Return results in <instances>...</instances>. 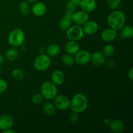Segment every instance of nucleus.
<instances>
[{
	"mask_svg": "<svg viewBox=\"0 0 133 133\" xmlns=\"http://www.w3.org/2000/svg\"><path fill=\"white\" fill-rule=\"evenodd\" d=\"M107 22L110 28L116 31H119L125 24V14L122 10H114L109 14Z\"/></svg>",
	"mask_w": 133,
	"mask_h": 133,
	"instance_id": "nucleus-1",
	"label": "nucleus"
},
{
	"mask_svg": "<svg viewBox=\"0 0 133 133\" xmlns=\"http://www.w3.org/2000/svg\"><path fill=\"white\" fill-rule=\"evenodd\" d=\"M88 106V99L87 96L81 93L74 95L70 101V106L73 112L78 113H82L85 111Z\"/></svg>",
	"mask_w": 133,
	"mask_h": 133,
	"instance_id": "nucleus-2",
	"label": "nucleus"
},
{
	"mask_svg": "<svg viewBox=\"0 0 133 133\" xmlns=\"http://www.w3.org/2000/svg\"><path fill=\"white\" fill-rule=\"evenodd\" d=\"M25 41L24 32L21 29H14L9 33L8 42L12 47L18 48L23 45Z\"/></svg>",
	"mask_w": 133,
	"mask_h": 133,
	"instance_id": "nucleus-3",
	"label": "nucleus"
},
{
	"mask_svg": "<svg viewBox=\"0 0 133 133\" xmlns=\"http://www.w3.org/2000/svg\"><path fill=\"white\" fill-rule=\"evenodd\" d=\"M40 93L45 99H53L58 94L57 85L50 81L44 82L40 87Z\"/></svg>",
	"mask_w": 133,
	"mask_h": 133,
	"instance_id": "nucleus-4",
	"label": "nucleus"
},
{
	"mask_svg": "<svg viewBox=\"0 0 133 133\" xmlns=\"http://www.w3.org/2000/svg\"><path fill=\"white\" fill-rule=\"evenodd\" d=\"M51 61L49 56L44 53L40 54L34 61V67L37 71H44L48 70L51 66Z\"/></svg>",
	"mask_w": 133,
	"mask_h": 133,
	"instance_id": "nucleus-5",
	"label": "nucleus"
},
{
	"mask_svg": "<svg viewBox=\"0 0 133 133\" xmlns=\"http://www.w3.org/2000/svg\"><path fill=\"white\" fill-rule=\"evenodd\" d=\"M84 31L81 25L70 26L66 30V36L70 40L72 41H79L84 36Z\"/></svg>",
	"mask_w": 133,
	"mask_h": 133,
	"instance_id": "nucleus-6",
	"label": "nucleus"
},
{
	"mask_svg": "<svg viewBox=\"0 0 133 133\" xmlns=\"http://www.w3.org/2000/svg\"><path fill=\"white\" fill-rule=\"evenodd\" d=\"M54 105L59 110H66L70 108V100L64 95H57L54 98Z\"/></svg>",
	"mask_w": 133,
	"mask_h": 133,
	"instance_id": "nucleus-7",
	"label": "nucleus"
},
{
	"mask_svg": "<svg viewBox=\"0 0 133 133\" xmlns=\"http://www.w3.org/2000/svg\"><path fill=\"white\" fill-rule=\"evenodd\" d=\"M91 54L87 50H79L75 55V62L79 65H86L90 62Z\"/></svg>",
	"mask_w": 133,
	"mask_h": 133,
	"instance_id": "nucleus-8",
	"label": "nucleus"
},
{
	"mask_svg": "<svg viewBox=\"0 0 133 133\" xmlns=\"http://www.w3.org/2000/svg\"><path fill=\"white\" fill-rule=\"evenodd\" d=\"M89 19V15L87 12H84L83 10L75 12L74 14L71 15V19L72 22L77 25H84Z\"/></svg>",
	"mask_w": 133,
	"mask_h": 133,
	"instance_id": "nucleus-9",
	"label": "nucleus"
},
{
	"mask_svg": "<svg viewBox=\"0 0 133 133\" xmlns=\"http://www.w3.org/2000/svg\"><path fill=\"white\" fill-rule=\"evenodd\" d=\"M83 29L84 33L88 35H93L96 34L98 31L99 25L96 21L88 20L84 24Z\"/></svg>",
	"mask_w": 133,
	"mask_h": 133,
	"instance_id": "nucleus-10",
	"label": "nucleus"
},
{
	"mask_svg": "<svg viewBox=\"0 0 133 133\" xmlns=\"http://www.w3.org/2000/svg\"><path fill=\"white\" fill-rule=\"evenodd\" d=\"M14 124V119L9 115L0 116V130L5 131L8 129H11Z\"/></svg>",
	"mask_w": 133,
	"mask_h": 133,
	"instance_id": "nucleus-11",
	"label": "nucleus"
},
{
	"mask_svg": "<svg viewBox=\"0 0 133 133\" xmlns=\"http://www.w3.org/2000/svg\"><path fill=\"white\" fill-rule=\"evenodd\" d=\"M32 12L35 16L40 17L44 16L47 10L46 5L42 2H35V3L32 5Z\"/></svg>",
	"mask_w": 133,
	"mask_h": 133,
	"instance_id": "nucleus-12",
	"label": "nucleus"
},
{
	"mask_svg": "<svg viewBox=\"0 0 133 133\" xmlns=\"http://www.w3.org/2000/svg\"><path fill=\"white\" fill-rule=\"evenodd\" d=\"M105 58L106 57L104 56L103 53L99 51H97L91 55L90 61L92 62V64L94 65L97 67H100L103 66L105 62Z\"/></svg>",
	"mask_w": 133,
	"mask_h": 133,
	"instance_id": "nucleus-13",
	"label": "nucleus"
},
{
	"mask_svg": "<svg viewBox=\"0 0 133 133\" xmlns=\"http://www.w3.org/2000/svg\"><path fill=\"white\" fill-rule=\"evenodd\" d=\"M117 31L113 29L112 28L105 29L101 33V38L103 41L107 42H110L113 41L115 40L117 36Z\"/></svg>",
	"mask_w": 133,
	"mask_h": 133,
	"instance_id": "nucleus-14",
	"label": "nucleus"
},
{
	"mask_svg": "<svg viewBox=\"0 0 133 133\" xmlns=\"http://www.w3.org/2000/svg\"><path fill=\"white\" fill-rule=\"evenodd\" d=\"M51 79L52 83H54L55 85H61L64 82V74L61 70H55L52 72Z\"/></svg>",
	"mask_w": 133,
	"mask_h": 133,
	"instance_id": "nucleus-15",
	"label": "nucleus"
},
{
	"mask_svg": "<svg viewBox=\"0 0 133 133\" xmlns=\"http://www.w3.org/2000/svg\"><path fill=\"white\" fill-rule=\"evenodd\" d=\"M79 6H81L82 10L89 13L95 10L97 3L96 0H81Z\"/></svg>",
	"mask_w": 133,
	"mask_h": 133,
	"instance_id": "nucleus-16",
	"label": "nucleus"
},
{
	"mask_svg": "<svg viewBox=\"0 0 133 133\" xmlns=\"http://www.w3.org/2000/svg\"><path fill=\"white\" fill-rule=\"evenodd\" d=\"M79 50H80V46L76 41L70 40L66 43L65 45V51L66 53L71 55H75Z\"/></svg>",
	"mask_w": 133,
	"mask_h": 133,
	"instance_id": "nucleus-17",
	"label": "nucleus"
},
{
	"mask_svg": "<svg viewBox=\"0 0 133 133\" xmlns=\"http://www.w3.org/2000/svg\"><path fill=\"white\" fill-rule=\"evenodd\" d=\"M109 126L110 129L114 132H121L124 130V124L119 119L110 120Z\"/></svg>",
	"mask_w": 133,
	"mask_h": 133,
	"instance_id": "nucleus-18",
	"label": "nucleus"
},
{
	"mask_svg": "<svg viewBox=\"0 0 133 133\" xmlns=\"http://www.w3.org/2000/svg\"><path fill=\"white\" fill-rule=\"evenodd\" d=\"M72 23L71 15L65 14L59 23V27L62 31H66Z\"/></svg>",
	"mask_w": 133,
	"mask_h": 133,
	"instance_id": "nucleus-19",
	"label": "nucleus"
},
{
	"mask_svg": "<svg viewBox=\"0 0 133 133\" xmlns=\"http://www.w3.org/2000/svg\"><path fill=\"white\" fill-rule=\"evenodd\" d=\"M61 52V48L58 44H51L47 48V54L50 57H54L58 55Z\"/></svg>",
	"mask_w": 133,
	"mask_h": 133,
	"instance_id": "nucleus-20",
	"label": "nucleus"
},
{
	"mask_svg": "<svg viewBox=\"0 0 133 133\" xmlns=\"http://www.w3.org/2000/svg\"><path fill=\"white\" fill-rule=\"evenodd\" d=\"M120 36L122 38H131L133 36V28L131 25L123 26L121 29Z\"/></svg>",
	"mask_w": 133,
	"mask_h": 133,
	"instance_id": "nucleus-21",
	"label": "nucleus"
},
{
	"mask_svg": "<svg viewBox=\"0 0 133 133\" xmlns=\"http://www.w3.org/2000/svg\"><path fill=\"white\" fill-rule=\"evenodd\" d=\"M18 56H19V51L16 49V48H14V47L8 49L5 53L6 58L9 61H15L16 59H17Z\"/></svg>",
	"mask_w": 133,
	"mask_h": 133,
	"instance_id": "nucleus-22",
	"label": "nucleus"
},
{
	"mask_svg": "<svg viewBox=\"0 0 133 133\" xmlns=\"http://www.w3.org/2000/svg\"><path fill=\"white\" fill-rule=\"evenodd\" d=\"M43 112L47 116H51L55 112V106L50 102L45 103L43 107Z\"/></svg>",
	"mask_w": 133,
	"mask_h": 133,
	"instance_id": "nucleus-23",
	"label": "nucleus"
},
{
	"mask_svg": "<svg viewBox=\"0 0 133 133\" xmlns=\"http://www.w3.org/2000/svg\"><path fill=\"white\" fill-rule=\"evenodd\" d=\"M61 60H62V63L68 66H73L74 64V63H75L74 57L71 55L68 54V53L63 55L62 58H61Z\"/></svg>",
	"mask_w": 133,
	"mask_h": 133,
	"instance_id": "nucleus-24",
	"label": "nucleus"
},
{
	"mask_svg": "<svg viewBox=\"0 0 133 133\" xmlns=\"http://www.w3.org/2000/svg\"><path fill=\"white\" fill-rule=\"evenodd\" d=\"M102 53L105 57L110 58L115 53V48L112 44H107L103 48Z\"/></svg>",
	"mask_w": 133,
	"mask_h": 133,
	"instance_id": "nucleus-25",
	"label": "nucleus"
},
{
	"mask_svg": "<svg viewBox=\"0 0 133 133\" xmlns=\"http://www.w3.org/2000/svg\"><path fill=\"white\" fill-rule=\"evenodd\" d=\"M19 10L22 15H27L30 11V6L29 2H27V1H22L19 5Z\"/></svg>",
	"mask_w": 133,
	"mask_h": 133,
	"instance_id": "nucleus-26",
	"label": "nucleus"
},
{
	"mask_svg": "<svg viewBox=\"0 0 133 133\" xmlns=\"http://www.w3.org/2000/svg\"><path fill=\"white\" fill-rule=\"evenodd\" d=\"M66 1L67 2H66V5H65V12H66V14L72 15L75 12L76 6L70 0H68Z\"/></svg>",
	"mask_w": 133,
	"mask_h": 133,
	"instance_id": "nucleus-27",
	"label": "nucleus"
},
{
	"mask_svg": "<svg viewBox=\"0 0 133 133\" xmlns=\"http://www.w3.org/2000/svg\"><path fill=\"white\" fill-rule=\"evenodd\" d=\"M12 76L16 80L20 81L24 78V74L20 69H14L12 71Z\"/></svg>",
	"mask_w": 133,
	"mask_h": 133,
	"instance_id": "nucleus-28",
	"label": "nucleus"
},
{
	"mask_svg": "<svg viewBox=\"0 0 133 133\" xmlns=\"http://www.w3.org/2000/svg\"><path fill=\"white\" fill-rule=\"evenodd\" d=\"M107 5L112 10H116L119 6L122 0H107Z\"/></svg>",
	"mask_w": 133,
	"mask_h": 133,
	"instance_id": "nucleus-29",
	"label": "nucleus"
},
{
	"mask_svg": "<svg viewBox=\"0 0 133 133\" xmlns=\"http://www.w3.org/2000/svg\"><path fill=\"white\" fill-rule=\"evenodd\" d=\"M43 99H44V97L42 96L41 94H36L33 95L32 97V102L35 105L41 104L42 103Z\"/></svg>",
	"mask_w": 133,
	"mask_h": 133,
	"instance_id": "nucleus-30",
	"label": "nucleus"
},
{
	"mask_svg": "<svg viewBox=\"0 0 133 133\" xmlns=\"http://www.w3.org/2000/svg\"><path fill=\"white\" fill-rule=\"evenodd\" d=\"M8 87L6 81L3 79H0V94H3L6 90Z\"/></svg>",
	"mask_w": 133,
	"mask_h": 133,
	"instance_id": "nucleus-31",
	"label": "nucleus"
},
{
	"mask_svg": "<svg viewBox=\"0 0 133 133\" xmlns=\"http://www.w3.org/2000/svg\"><path fill=\"white\" fill-rule=\"evenodd\" d=\"M69 119L71 123H75V122H77L78 119H79V115H78V113L75 112H73L70 114V116H69Z\"/></svg>",
	"mask_w": 133,
	"mask_h": 133,
	"instance_id": "nucleus-32",
	"label": "nucleus"
},
{
	"mask_svg": "<svg viewBox=\"0 0 133 133\" xmlns=\"http://www.w3.org/2000/svg\"><path fill=\"white\" fill-rule=\"evenodd\" d=\"M127 76H128V78L131 81L133 80V68H130V70L128 71V73H127Z\"/></svg>",
	"mask_w": 133,
	"mask_h": 133,
	"instance_id": "nucleus-33",
	"label": "nucleus"
},
{
	"mask_svg": "<svg viewBox=\"0 0 133 133\" xmlns=\"http://www.w3.org/2000/svg\"><path fill=\"white\" fill-rule=\"evenodd\" d=\"M107 66H109V68H113L115 66L116 63L114 61H112V60H109V61H108L107 62Z\"/></svg>",
	"mask_w": 133,
	"mask_h": 133,
	"instance_id": "nucleus-34",
	"label": "nucleus"
},
{
	"mask_svg": "<svg viewBox=\"0 0 133 133\" xmlns=\"http://www.w3.org/2000/svg\"><path fill=\"white\" fill-rule=\"evenodd\" d=\"M70 1L75 5V6H79L81 0H70Z\"/></svg>",
	"mask_w": 133,
	"mask_h": 133,
	"instance_id": "nucleus-35",
	"label": "nucleus"
},
{
	"mask_svg": "<svg viewBox=\"0 0 133 133\" xmlns=\"http://www.w3.org/2000/svg\"><path fill=\"white\" fill-rule=\"evenodd\" d=\"M3 133H15V131H14L13 129H8L5 130V131H3Z\"/></svg>",
	"mask_w": 133,
	"mask_h": 133,
	"instance_id": "nucleus-36",
	"label": "nucleus"
},
{
	"mask_svg": "<svg viewBox=\"0 0 133 133\" xmlns=\"http://www.w3.org/2000/svg\"><path fill=\"white\" fill-rule=\"evenodd\" d=\"M110 122V119H109V118H105V119L103 120L104 124L107 125H109Z\"/></svg>",
	"mask_w": 133,
	"mask_h": 133,
	"instance_id": "nucleus-37",
	"label": "nucleus"
},
{
	"mask_svg": "<svg viewBox=\"0 0 133 133\" xmlns=\"http://www.w3.org/2000/svg\"><path fill=\"white\" fill-rule=\"evenodd\" d=\"M4 61H5L4 57H3L1 55H0V66H1V65H2L4 63Z\"/></svg>",
	"mask_w": 133,
	"mask_h": 133,
	"instance_id": "nucleus-38",
	"label": "nucleus"
},
{
	"mask_svg": "<svg viewBox=\"0 0 133 133\" xmlns=\"http://www.w3.org/2000/svg\"><path fill=\"white\" fill-rule=\"evenodd\" d=\"M26 1L29 3H35L38 1V0H26Z\"/></svg>",
	"mask_w": 133,
	"mask_h": 133,
	"instance_id": "nucleus-39",
	"label": "nucleus"
},
{
	"mask_svg": "<svg viewBox=\"0 0 133 133\" xmlns=\"http://www.w3.org/2000/svg\"><path fill=\"white\" fill-rule=\"evenodd\" d=\"M1 66H0V74H1Z\"/></svg>",
	"mask_w": 133,
	"mask_h": 133,
	"instance_id": "nucleus-40",
	"label": "nucleus"
},
{
	"mask_svg": "<svg viewBox=\"0 0 133 133\" xmlns=\"http://www.w3.org/2000/svg\"><path fill=\"white\" fill-rule=\"evenodd\" d=\"M62 1H68V0H62Z\"/></svg>",
	"mask_w": 133,
	"mask_h": 133,
	"instance_id": "nucleus-41",
	"label": "nucleus"
}]
</instances>
